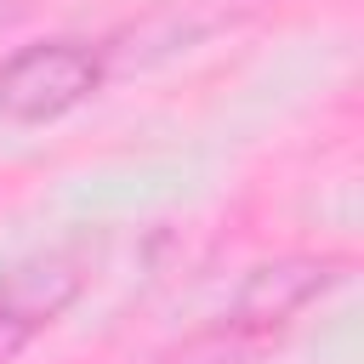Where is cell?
<instances>
[{
  "label": "cell",
  "instance_id": "3957f363",
  "mask_svg": "<svg viewBox=\"0 0 364 364\" xmlns=\"http://www.w3.org/2000/svg\"><path fill=\"white\" fill-rule=\"evenodd\" d=\"M85 279H91V262L80 250H46L23 262L0 284V364H11L63 307H74Z\"/></svg>",
  "mask_w": 364,
  "mask_h": 364
},
{
  "label": "cell",
  "instance_id": "277c9868",
  "mask_svg": "<svg viewBox=\"0 0 364 364\" xmlns=\"http://www.w3.org/2000/svg\"><path fill=\"white\" fill-rule=\"evenodd\" d=\"M17 11H23V0H0V28H6V23L17 17Z\"/></svg>",
  "mask_w": 364,
  "mask_h": 364
},
{
  "label": "cell",
  "instance_id": "7a4b0ae2",
  "mask_svg": "<svg viewBox=\"0 0 364 364\" xmlns=\"http://www.w3.org/2000/svg\"><path fill=\"white\" fill-rule=\"evenodd\" d=\"M102 74L108 68L91 40L57 34V40L17 46L0 63V114L17 125H51V119L74 114L85 97H97Z\"/></svg>",
  "mask_w": 364,
  "mask_h": 364
},
{
  "label": "cell",
  "instance_id": "6da1fadb",
  "mask_svg": "<svg viewBox=\"0 0 364 364\" xmlns=\"http://www.w3.org/2000/svg\"><path fill=\"white\" fill-rule=\"evenodd\" d=\"M347 279V262L336 256H273L262 267H250L239 279V290L228 296V307L210 318V330L199 336V347L210 358H245L262 353L267 341H279L313 301H324L336 284Z\"/></svg>",
  "mask_w": 364,
  "mask_h": 364
}]
</instances>
